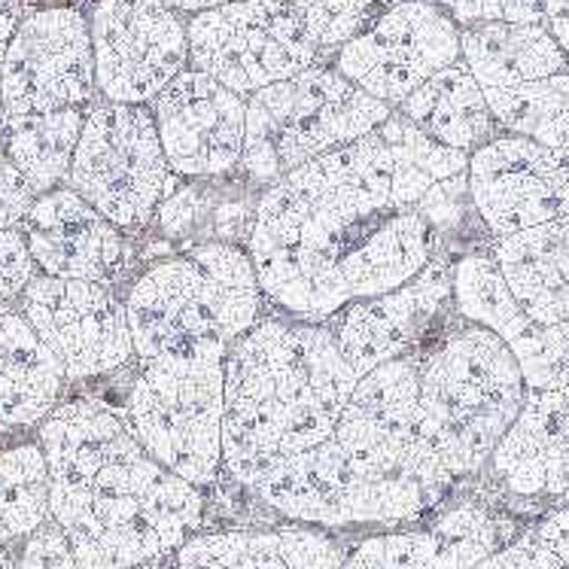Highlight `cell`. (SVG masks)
<instances>
[{
  "instance_id": "1",
  "label": "cell",
  "mask_w": 569,
  "mask_h": 569,
  "mask_svg": "<svg viewBox=\"0 0 569 569\" xmlns=\"http://www.w3.org/2000/svg\"><path fill=\"white\" fill-rule=\"evenodd\" d=\"M469 171V152L427 138L399 110L366 138L262 189L247 253L266 302L296 320H332L406 287L442 253L420 201Z\"/></svg>"
},
{
  "instance_id": "2",
  "label": "cell",
  "mask_w": 569,
  "mask_h": 569,
  "mask_svg": "<svg viewBox=\"0 0 569 569\" xmlns=\"http://www.w3.org/2000/svg\"><path fill=\"white\" fill-rule=\"evenodd\" d=\"M37 442L49 463V518L117 569L174 555L204 521L201 490L152 460L122 411L98 399L61 402Z\"/></svg>"
},
{
  "instance_id": "3",
  "label": "cell",
  "mask_w": 569,
  "mask_h": 569,
  "mask_svg": "<svg viewBox=\"0 0 569 569\" xmlns=\"http://www.w3.org/2000/svg\"><path fill=\"white\" fill-rule=\"evenodd\" d=\"M222 469L253 490L292 457L332 439L360 383L332 320L262 317L222 362Z\"/></svg>"
},
{
  "instance_id": "4",
  "label": "cell",
  "mask_w": 569,
  "mask_h": 569,
  "mask_svg": "<svg viewBox=\"0 0 569 569\" xmlns=\"http://www.w3.org/2000/svg\"><path fill=\"white\" fill-rule=\"evenodd\" d=\"M266 305L244 244L198 241L131 280L126 311L134 360H226Z\"/></svg>"
},
{
  "instance_id": "5",
  "label": "cell",
  "mask_w": 569,
  "mask_h": 569,
  "mask_svg": "<svg viewBox=\"0 0 569 569\" xmlns=\"http://www.w3.org/2000/svg\"><path fill=\"white\" fill-rule=\"evenodd\" d=\"M523 399L527 383L518 360L485 326L463 320L420 353V442L453 485L490 463Z\"/></svg>"
},
{
  "instance_id": "6",
  "label": "cell",
  "mask_w": 569,
  "mask_h": 569,
  "mask_svg": "<svg viewBox=\"0 0 569 569\" xmlns=\"http://www.w3.org/2000/svg\"><path fill=\"white\" fill-rule=\"evenodd\" d=\"M393 107L366 94L332 61L247 98L241 171L253 187H274L296 168L366 138Z\"/></svg>"
},
{
  "instance_id": "7",
  "label": "cell",
  "mask_w": 569,
  "mask_h": 569,
  "mask_svg": "<svg viewBox=\"0 0 569 569\" xmlns=\"http://www.w3.org/2000/svg\"><path fill=\"white\" fill-rule=\"evenodd\" d=\"M283 518L317 527L418 521L448 497L408 469L383 466L326 439L253 488Z\"/></svg>"
},
{
  "instance_id": "8",
  "label": "cell",
  "mask_w": 569,
  "mask_h": 569,
  "mask_svg": "<svg viewBox=\"0 0 569 569\" xmlns=\"http://www.w3.org/2000/svg\"><path fill=\"white\" fill-rule=\"evenodd\" d=\"M222 362L217 357L138 362L122 408L143 451L198 490L210 488L222 472Z\"/></svg>"
},
{
  "instance_id": "9",
  "label": "cell",
  "mask_w": 569,
  "mask_h": 569,
  "mask_svg": "<svg viewBox=\"0 0 569 569\" xmlns=\"http://www.w3.org/2000/svg\"><path fill=\"white\" fill-rule=\"evenodd\" d=\"M68 187L122 232L147 229L180 177L164 159L150 104L94 101L86 113Z\"/></svg>"
},
{
  "instance_id": "10",
  "label": "cell",
  "mask_w": 569,
  "mask_h": 569,
  "mask_svg": "<svg viewBox=\"0 0 569 569\" xmlns=\"http://www.w3.org/2000/svg\"><path fill=\"white\" fill-rule=\"evenodd\" d=\"M187 31L189 68L241 98L329 61L290 0H244L196 12Z\"/></svg>"
},
{
  "instance_id": "11",
  "label": "cell",
  "mask_w": 569,
  "mask_h": 569,
  "mask_svg": "<svg viewBox=\"0 0 569 569\" xmlns=\"http://www.w3.org/2000/svg\"><path fill=\"white\" fill-rule=\"evenodd\" d=\"M3 119L101 101L89 16L82 7H31L0 64Z\"/></svg>"
},
{
  "instance_id": "12",
  "label": "cell",
  "mask_w": 569,
  "mask_h": 569,
  "mask_svg": "<svg viewBox=\"0 0 569 569\" xmlns=\"http://www.w3.org/2000/svg\"><path fill=\"white\" fill-rule=\"evenodd\" d=\"M101 101L152 104L189 68L187 16L162 0H89Z\"/></svg>"
},
{
  "instance_id": "13",
  "label": "cell",
  "mask_w": 569,
  "mask_h": 569,
  "mask_svg": "<svg viewBox=\"0 0 569 569\" xmlns=\"http://www.w3.org/2000/svg\"><path fill=\"white\" fill-rule=\"evenodd\" d=\"M460 61V24L439 0H406L332 56L338 73L387 107Z\"/></svg>"
},
{
  "instance_id": "14",
  "label": "cell",
  "mask_w": 569,
  "mask_h": 569,
  "mask_svg": "<svg viewBox=\"0 0 569 569\" xmlns=\"http://www.w3.org/2000/svg\"><path fill=\"white\" fill-rule=\"evenodd\" d=\"M19 311L64 366L68 381L113 375L134 360L126 299L107 283L37 274Z\"/></svg>"
},
{
  "instance_id": "15",
  "label": "cell",
  "mask_w": 569,
  "mask_h": 569,
  "mask_svg": "<svg viewBox=\"0 0 569 569\" xmlns=\"http://www.w3.org/2000/svg\"><path fill=\"white\" fill-rule=\"evenodd\" d=\"M472 210L493 238L569 217V164L558 150L506 134L469 156Z\"/></svg>"
},
{
  "instance_id": "16",
  "label": "cell",
  "mask_w": 569,
  "mask_h": 569,
  "mask_svg": "<svg viewBox=\"0 0 569 569\" xmlns=\"http://www.w3.org/2000/svg\"><path fill=\"white\" fill-rule=\"evenodd\" d=\"M164 159L180 180H213L241 168L247 98L187 68L150 104Z\"/></svg>"
},
{
  "instance_id": "17",
  "label": "cell",
  "mask_w": 569,
  "mask_h": 569,
  "mask_svg": "<svg viewBox=\"0 0 569 569\" xmlns=\"http://www.w3.org/2000/svg\"><path fill=\"white\" fill-rule=\"evenodd\" d=\"M40 274L113 287L131 266L126 232L70 187L34 198L19 226Z\"/></svg>"
},
{
  "instance_id": "18",
  "label": "cell",
  "mask_w": 569,
  "mask_h": 569,
  "mask_svg": "<svg viewBox=\"0 0 569 569\" xmlns=\"http://www.w3.org/2000/svg\"><path fill=\"white\" fill-rule=\"evenodd\" d=\"M448 302H453V262L439 253L406 287L350 305L332 317L338 348L357 378H366L381 362L406 357Z\"/></svg>"
},
{
  "instance_id": "19",
  "label": "cell",
  "mask_w": 569,
  "mask_h": 569,
  "mask_svg": "<svg viewBox=\"0 0 569 569\" xmlns=\"http://www.w3.org/2000/svg\"><path fill=\"white\" fill-rule=\"evenodd\" d=\"M502 548V523L478 502L442 511L427 530L362 539L341 569H476Z\"/></svg>"
},
{
  "instance_id": "20",
  "label": "cell",
  "mask_w": 569,
  "mask_h": 569,
  "mask_svg": "<svg viewBox=\"0 0 569 569\" xmlns=\"http://www.w3.org/2000/svg\"><path fill=\"white\" fill-rule=\"evenodd\" d=\"M488 466L515 497L563 500L569 493V396L527 390L521 415Z\"/></svg>"
},
{
  "instance_id": "21",
  "label": "cell",
  "mask_w": 569,
  "mask_h": 569,
  "mask_svg": "<svg viewBox=\"0 0 569 569\" xmlns=\"http://www.w3.org/2000/svg\"><path fill=\"white\" fill-rule=\"evenodd\" d=\"M493 262L500 266L523 315L539 326L569 320V217L542 222L523 232L493 238Z\"/></svg>"
},
{
  "instance_id": "22",
  "label": "cell",
  "mask_w": 569,
  "mask_h": 569,
  "mask_svg": "<svg viewBox=\"0 0 569 569\" xmlns=\"http://www.w3.org/2000/svg\"><path fill=\"white\" fill-rule=\"evenodd\" d=\"M180 569H341L345 551L311 527L226 530L187 539L174 551Z\"/></svg>"
},
{
  "instance_id": "23",
  "label": "cell",
  "mask_w": 569,
  "mask_h": 569,
  "mask_svg": "<svg viewBox=\"0 0 569 569\" xmlns=\"http://www.w3.org/2000/svg\"><path fill=\"white\" fill-rule=\"evenodd\" d=\"M64 366L19 308L0 305V430L40 427L61 406Z\"/></svg>"
},
{
  "instance_id": "24",
  "label": "cell",
  "mask_w": 569,
  "mask_h": 569,
  "mask_svg": "<svg viewBox=\"0 0 569 569\" xmlns=\"http://www.w3.org/2000/svg\"><path fill=\"white\" fill-rule=\"evenodd\" d=\"M460 59L485 92L569 70V56L546 22H481L460 28Z\"/></svg>"
},
{
  "instance_id": "25",
  "label": "cell",
  "mask_w": 569,
  "mask_h": 569,
  "mask_svg": "<svg viewBox=\"0 0 569 569\" xmlns=\"http://www.w3.org/2000/svg\"><path fill=\"white\" fill-rule=\"evenodd\" d=\"M396 110L411 119L436 143L469 152V156L502 134L490 113L485 89L478 86L463 59L430 77Z\"/></svg>"
},
{
  "instance_id": "26",
  "label": "cell",
  "mask_w": 569,
  "mask_h": 569,
  "mask_svg": "<svg viewBox=\"0 0 569 569\" xmlns=\"http://www.w3.org/2000/svg\"><path fill=\"white\" fill-rule=\"evenodd\" d=\"M89 107L3 119V150L34 196L68 183Z\"/></svg>"
},
{
  "instance_id": "27",
  "label": "cell",
  "mask_w": 569,
  "mask_h": 569,
  "mask_svg": "<svg viewBox=\"0 0 569 569\" xmlns=\"http://www.w3.org/2000/svg\"><path fill=\"white\" fill-rule=\"evenodd\" d=\"M485 98L506 134L530 138L551 150L569 140V70L511 89H490Z\"/></svg>"
},
{
  "instance_id": "28",
  "label": "cell",
  "mask_w": 569,
  "mask_h": 569,
  "mask_svg": "<svg viewBox=\"0 0 569 569\" xmlns=\"http://www.w3.org/2000/svg\"><path fill=\"white\" fill-rule=\"evenodd\" d=\"M49 521V463L40 442L0 451V546L24 542Z\"/></svg>"
},
{
  "instance_id": "29",
  "label": "cell",
  "mask_w": 569,
  "mask_h": 569,
  "mask_svg": "<svg viewBox=\"0 0 569 569\" xmlns=\"http://www.w3.org/2000/svg\"><path fill=\"white\" fill-rule=\"evenodd\" d=\"M453 308L463 320L485 326L506 345L533 326L490 253H466L453 262Z\"/></svg>"
},
{
  "instance_id": "30",
  "label": "cell",
  "mask_w": 569,
  "mask_h": 569,
  "mask_svg": "<svg viewBox=\"0 0 569 569\" xmlns=\"http://www.w3.org/2000/svg\"><path fill=\"white\" fill-rule=\"evenodd\" d=\"M292 10L323 49V56H336L338 49L366 34L383 12L406 0H290Z\"/></svg>"
},
{
  "instance_id": "31",
  "label": "cell",
  "mask_w": 569,
  "mask_h": 569,
  "mask_svg": "<svg viewBox=\"0 0 569 569\" xmlns=\"http://www.w3.org/2000/svg\"><path fill=\"white\" fill-rule=\"evenodd\" d=\"M518 360L527 390L569 396V320L567 323H533L509 345Z\"/></svg>"
},
{
  "instance_id": "32",
  "label": "cell",
  "mask_w": 569,
  "mask_h": 569,
  "mask_svg": "<svg viewBox=\"0 0 569 569\" xmlns=\"http://www.w3.org/2000/svg\"><path fill=\"white\" fill-rule=\"evenodd\" d=\"M19 569H117L82 536L49 518L19 548Z\"/></svg>"
},
{
  "instance_id": "33",
  "label": "cell",
  "mask_w": 569,
  "mask_h": 569,
  "mask_svg": "<svg viewBox=\"0 0 569 569\" xmlns=\"http://www.w3.org/2000/svg\"><path fill=\"white\" fill-rule=\"evenodd\" d=\"M460 28L481 22H546V0H439Z\"/></svg>"
},
{
  "instance_id": "34",
  "label": "cell",
  "mask_w": 569,
  "mask_h": 569,
  "mask_svg": "<svg viewBox=\"0 0 569 569\" xmlns=\"http://www.w3.org/2000/svg\"><path fill=\"white\" fill-rule=\"evenodd\" d=\"M423 217L432 222V229L442 234H451L460 222L466 220V213L472 210V196H469V171L466 174L448 177L432 183V189L420 201Z\"/></svg>"
},
{
  "instance_id": "35",
  "label": "cell",
  "mask_w": 569,
  "mask_h": 569,
  "mask_svg": "<svg viewBox=\"0 0 569 569\" xmlns=\"http://www.w3.org/2000/svg\"><path fill=\"white\" fill-rule=\"evenodd\" d=\"M37 278V266L28 250V241L19 229L0 232V305L22 299V292Z\"/></svg>"
},
{
  "instance_id": "36",
  "label": "cell",
  "mask_w": 569,
  "mask_h": 569,
  "mask_svg": "<svg viewBox=\"0 0 569 569\" xmlns=\"http://www.w3.org/2000/svg\"><path fill=\"white\" fill-rule=\"evenodd\" d=\"M210 213H213V210H208V204H204L201 189L177 187L174 192L162 201L156 220H159V229L164 232V238H183V234L192 232L196 226L210 220Z\"/></svg>"
},
{
  "instance_id": "37",
  "label": "cell",
  "mask_w": 569,
  "mask_h": 569,
  "mask_svg": "<svg viewBox=\"0 0 569 569\" xmlns=\"http://www.w3.org/2000/svg\"><path fill=\"white\" fill-rule=\"evenodd\" d=\"M546 24L569 56V0H546Z\"/></svg>"
},
{
  "instance_id": "38",
  "label": "cell",
  "mask_w": 569,
  "mask_h": 569,
  "mask_svg": "<svg viewBox=\"0 0 569 569\" xmlns=\"http://www.w3.org/2000/svg\"><path fill=\"white\" fill-rule=\"evenodd\" d=\"M171 10H177L180 16H196V12L220 10V7H229V3H244V0H162Z\"/></svg>"
},
{
  "instance_id": "39",
  "label": "cell",
  "mask_w": 569,
  "mask_h": 569,
  "mask_svg": "<svg viewBox=\"0 0 569 569\" xmlns=\"http://www.w3.org/2000/svg\"><path fill=\"white\" fill-rule=\"evenodd\" d=\"M28 0H0V16H24Z\"/></svg>"
},
{
  "instance_id": "40",
  "label": "cell",
  "mask_w": 569,
  "mask_h": 569,
  "mask_svg": "<svg viewBox=\"0 0 569 569\" xmlns=\"http://www.w3.org/2000/svg\"><path fill=\"white\" fill-rule=\"evenodd\" d=\"M0 569H19V555H12L7 546H0Z\"/></svg>"
},
{
  "instance_id": "41",
  "label": "cell",
  "mask_w": 569,
  "mask_h": 569,
  "mask_svg": "<svg viewBox=\"0 0 569 569\" xmlns=\"http://www.w3.org/2000/svg\"><path fill=\"white\" fill-rule=\"evenodd\" d=\"M140 569H180V567H177V563H162V567H150V563H147V567H140Z\"/></svg>"
},
{
  "instance_id": "42",
  "label": "cell",
  "mask_w": 569,
  "mask_h": 569,
  "mask_svg": "<svg viewBox=\"0 0 569 569\" xmlns=\"http://www.w3.org/2000/svg\"><path fill=\"white\" fill-rule=\"evenodd\" d=\"M0 140H3V98H0Z\"/></svg>"
},
{
  "instance_id": "43",
  "label": "cell",
  "mask_w": 569,
  "mask_h": 569,
  "mask_svg": "<svg viewBox=\"0 0 569 569\" xmlns=\"http://www.w3.org/2000/svg\"><path fill=\"white\" fill-rule=\"evenodd\" d=\"M560 502H563V506H569V493H567V497H563V500H560Z\"/></svg>"
},
{
  "instance_id": "44",
  "label": "cell",
  "mask_w": 569,
  "mask_h": 569,
  "mask_svg": "<svg viewBox=\"0 0 569 569\" xmlns=\"http://www.w3.org/2000/svg\"><path fill=\"white\" fill-rule=\"evenodd\" d=\"M0 432H3V430H0Z\"/></svg>"
}]
</instances>
